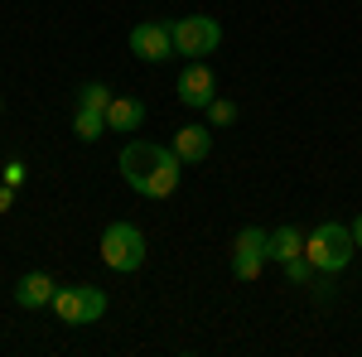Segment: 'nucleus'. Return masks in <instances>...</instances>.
Segmentation results:
<instances>
[{"label":"nucleus","instance_id":"nucleus-18","mask_svg":"<svg viewBox=\"0 0 362 357\" xmlns=\"http://www.w3.org/2000/svg\"><path fill=\"white\" fill-rule=\"evenodd\" d=\"M5 184H10V189H20V184H25V165H20V160H10V165H5Z\"/></svg>","mask_w":362,"mask_h":357},{"label":"nucleus","instance_id":"nucleus-6","mask_svg":"<svg viewBox=\"0 0 362 357\" xmlns=\"http://www.w3.org/2000/svg\"><path fill=\"white\" fill-rule=\"evenodd\" d=\"M165 155H169L165 145H150V140H126V150H121V179H126L136 193H145L150 174L160 169V160H165Z\"/></svg>","mask_w":362,"mask_h":357},{"label":"nucleus","instance_id":"nucleus-13","mask_svg":"<svg viewBox=\"0 0 362 357\" xmlns=\"http://www.w3.org/2000/svg\"><path fill=\"white\" fill-rule=\"evenodd\" d=\"M266 251H271V261H290V256H305V232L295 227V222H285L280 232H271V242H266Z\"/></svg>","mask_w":362,"mask_h":357},{"label":"nucleus","instance_id":"nucleus-15","mask_svg":"<svg viewBox=\"0 0 362 357\" xmlns=\"http://www.w3.org/2000/svg\"><path fill=\"white\" fill-rule=\"evenodd\" d=\"M112 97H116V92L107 83H83V87H78V107H87V111H107V107H112Z\"/></svg>","mask_w":362,"mask_h":357},{"label":"nucleus","instance_id":"nucleus-16","mask_svg":"<svg viewBox=\"0 0 362 357\" xmlns=\"http://www.w3.org/2000/svg\"><path fill=\"white\" fill-rule=\"evenodd\" d=\"M314 261H309V256H290V261H285V280H295V285H314Z\"/></svg>","mask_w":362,"mask_h":357},{"label":"nucleus","instance_id":"nucleus-17","mask_svg":"<svg viewBox=\"0 0 362 357\" xmlns=\"http://www.w3.org/2000/svg\"><path fill=\"white\" fill-rule=\"evenodd\" d=\"M203 111H208V121H213V126H232V121H237V107H232L227 97H213Z\"/></svg>","mask_w":362,"mask_h":357},{"label":"nucleus","instance_id":"nucleus-19","mask_svg":"<svg viewBox=\"0 0 362 357\" xmlns=\"http://www.w3.org/2000/svg\"><path fill=\"white\" fill-rule=\"evenodd\" d=\"M10 203H15V189H10V184H0V213H10Z\"/></svg>","mask_w":362,"mask_h":357},{"label":"nucleus","instance_id":"nucleus-21","mask_svg":"<svg viewBox=\"0 0 362 357\" xmlns=\"http://www.w3.org/2000/svg\"><path fill=\"white\" fill-rule=\"evenodd\" d=\"M0 116H5V97H0Z\"/></svg>","mask_w":362,"mask_h":357},{"label":"nucleus","instance_id":"nucleus-2","mask_svg":"<svg viewBox=\"0 0 362 357\" xmlns=\"http://www.w3.org/2000/svg\"><path fill=\"white\" fill-rule=\"evenodd\" d=\"M102 261L112 266V271L131 275L145 266V237H140V227L131 222H112L107 232H102Z\"/></svg>","mask_w":362,"mask_h":357},{"label":"nucleus","instance_id":"nucleus-4","mask_svg":"<svg viewBox=\"0 0 362 357\" xmlns=\"http://www.w3.org/2000/svg\"><path fill=\"white\" fill-rule=\"evenodd\" d=\"M169 29H174V54H184V58H203L223 44V25L208 20V15H184Z\"/></svg>","mask_w":362,"mask_h":357},{"label":"nucleus","instance_id":"nucleus-1","mask_svg":"<svg viewBox=\"0 0 362 357\" xmlns=\"http://www.w3.org/2000/svg\"><path fill=\"white\" fill-rule=\"evenodd\" d=\"M353 251H358L353 227H343V222H324V227H314L305 237V256L314 261V271H324V275H338L353 261Z\"/></svg>","mask_w":362,"mask_h":357},{"label":"nucleus","instance_id":"nucleus-14","mask_svg":"<svg viewBox=\"0 0 362 357\" xmlns=\"http://www.w3.org/2000/svg\"><path fill=\"white\" fill-rule=\"evenodd\" d=\"M73 136H78V140H102V136H107V111L78 107V116H73Z\"/></svg>","mask_w":362,"mask_h":357},{"label":"nucleus","instance_id":"nucleus-10","mask_svg":"<svg viewBox=\"0 0 362 357\" xmlns=\"http://www.w3.org/2000/svg\"><path fill=\"white\" fill-rule=\"evenodd\" d=\"M54 275H44V271H29L15 280V304L20 309H44V304H54Z\"/></svg>","mask_w":362,"mask_h":357},{"label":"nucleus","instance_id":"nucleus-8","mask_svg":"<svg viewBox=\"0 0 362 357\" xmlns=\"http://www.w3.org/2000/svg\"><path fill=\"white\" fill-rule=\"evenodd\" d=\"M213 97H218V78H213V68H208L203 58H189L184 73H179V102H184V107H208Z\"/></svg>","mask_w":362,"mask_h":357},{"label":"nucleus","instance_id":"nucleus-20","mask_svg":"<svg viewBox=\"0 0 362 357\" xmlns=\"http://www.w3.org/2000/svg\"><path fill=\"white\" fill-rule=\"evenodd\" d=\"M353 242H358V247H362V218L353 222Z\"/></svg>","mask_w":362,"mask_h":357},{"label":"nucleus","instance_id":"nucleus-12","mask_svg":"<svg viewBox=\"0 0 362 357\" xmlns=\"http://www.w3.org/2000/svg\"><path fill=\"white\" fill-rule=\"evenodd\" d=\"M140 121H145V107H140L136 97H112V107H107V131H140Z\"/></svg>","mask_w":362,"mask_h":357},{"label":"nucleus","instance_id":"nucleus-3","mask_svg":"<svg viewBox=\"0 0 362 357\" xmlns=\"http://www.w3.org/2000/svg\"><path fill=\"white\" fill-rule=\"evenodd\" d=\"M54 314L63 324H97L102 314H107V295L97 290V285H63L54 295Z\"/></svg>","mask_w":362,"mask_h":357},{"label":"nucleus","instance_id":"nucleus-9","mask_svg":"<svg viewBox=\"0 0 362 357\" xmlns=\"http://www.w3.org/2000/svg\"><path fill=\"white\" fill-rule=\"evenodd\" d=\"M169 150H174L184 165H203L208 150H213V131H208V126H179L174 140H169Z\"/></svg>","mask_w":362,"mask_h":357},{"label":"nucleus","instance_id":"nucleus-11","mask_svg":"<svg viewBox=\"0 0 362 357\" xmlns=\"http://www.w3.org/2000/svg\"><path fill=\"white\" fill-rule=\"evenodd\" d=\"M179 179H184V160L169 150L165 160H160V169L150 174V184H145V198H169V193L179 189Z\"/></svg>","mask_w":362,"mask_h":357},{"label":"nucleus","instance_id":"nucleus-5","mask_svg":"<svg viewBox=\"0 0 362 357\" xmlns=\"http://www.w3.org/2000/svg\"><path fill=\"white\" fill-rule=\"evenodd\" d=\"M266 242H271V232H261V227H242V232H237V242H232V275H237V280L251 285L256 275L266 271V261H271Z\"/></svg>","mask_w":362,"mask_h":357},{"label":"nucleus","instance_id":"nucleus-7","mask_svg":"<svg viewBox=\"0 0 362 357\" xmlns=\"http://www.w3.org/2000/svg\"><path fill=\"white\" fill-rule=\"evenodd\" d=\"M131 54L145 58V63H165V58L174 54V29L160 25V20H140V25L131 29Z\"/></svg>","mask_w":362,"mask_h":357}]
</instances>
